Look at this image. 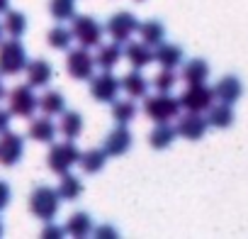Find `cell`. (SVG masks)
I'll return each instance as SVG.
<instances>
[{
	"label": "cell",
	"mask_w": 248,
	"mask_h": 239,
	"mask_svg": "<svg viewBox=\"0 0 248 239\" xmlns=\"http://www.w3.org/2000/svg\"><path fill=\"white\" fill-rule=\"evenodd\" d=\"M59 207H61V198L54 188L49 186H37L30 195V212L42 220V222H51L56 215H59Z\"/></svg>",
	"instance_id": "cell-1"
},
{
	"label": "cell",
	"mask_w": 248,
	"mask_h": 239,
	"mask_svg": "<svg viewBox=\"0 0 248 239\" xmlns=\"http://www.w3.org/2000/svg\"><path fill=\"white\" fill-rule=\"evenodd\" d=\"M180 102L178 98H173L170 93H156V95H146L144 98V112L154 122H170L180 115Z\"/></svg>",
	"instance_id": "cell-2"
},
{
	"label": "cell",
	"mask_w": 248,
	"mask_h": 239,
	"mask_svg": "<svg viewBox=\"0 0 248 239\" xmlns=\"http://www.w3.org/2000/svg\"><path fill=\"white\" fill-rule=\"evenodd\" d=\"M71 34H73V39L80 47L93 49V47H100L102 44L105 27L93 15H73L71 17Z\"/></svg>",
	"instance_id": "cell-3"
},
{
	"label": "cell",
	"mask_w": 248,
	"mask_h": 239,
	"mask_svg": "<svg viewBox=\"0 0 248 239\" xmlns=\"http://www.w3.org/2000/svg\"><path fill=\"white\" fill-rule=\"evenodd\" d=\"M27 51L20 37H10L8 42H0V76H17L27 66Z\"/></svg>",
	"instance_id": "cell-4"
},
{
	"label": "cell",
	"mask_w": 248,
	"mask_h": 239,
	"mask_svg": "<svg viewBox=\"0 0 248 239\" xmlns=\"http://www.w3.org/2000/svg\"><path fill=\"white\" fill-rule=\"evenodd\" d=\"M80 159V149L73 144V139H66V142H59L49 149V156H46V164H49V171L51 173H68Z\"/></svg>",
	"instance_id": "cell-5"
},
{
	"label": "cell",
	"mask_w": 248,
	"mask_h": 239,
	"mask_svg": "<svg viewBox=\"0 0 248 239\" xmlns=\"http://www.w3.org/2000/svg\"><path fill=\"white\" fill-rule=\"evenodd\" d=\"M8 110L13 117H32L39 107V98L34 95V88L27 83V85H15L8 95Z\"/></svg>",
	"instance_id": "cell-6"
},
{
	"label": "cell",
	"mask_w": 248,
	"mask_h": 239,
	"mask_svg": "<svg viewBox=\"0 0 248 239\" xmlns=\"http://www.w3.org/2000/svg\"><path fill=\"white\" fill-rule=\"evenodd\" d=\"M214 88L204 85V83H192L187 85V90L178 98L180 107H185L187 112H207L209 105L214 102Z\"/></svg>",
	"instance_id": "cell-7"
},
{
	"label": "cell",
	"mask_w": 248,
	"mask_h": 239,
	"mask_svg": "<svg viewBox=\"0 0 248 239\" xmlns=\"http://www.w3.org/2000/svg\"><path fill=\"white\" fill-rule=\"evenodd\" d=\"M137 30H139V17L132 15V13H124V10H122V13H114V15L107 20V25H105V32H107L114 42H119V44L129 42Z\"/></svg>",
	"instance_id": "cell-8"
},
{
	"label": "cell",
	"mask_w": 248,
	"mask_h": 239,
	"mask_svg": "<svg viewBox=\"0 0 248 239\" xmlns=\"http://www.w3.org/2000/svg\"><path fill=\"white\" fill-rule=\"evenodd\" d=\"M66 71L76 81H90V76L95 73V56L85 47L71 49L66 56Z\"/></svg>",
	"instance_id": "cell-9"
},
{
	"label": "cell",
	"mask_w": 248,
	"mask_h": 239,
	"mask_svg": "<svg viewBox=\"0 0 248 239\" xmlns=\"http://www.w3.org/2000/svg\"><path fill=\"white\" fill-rule=\"evenodd\" d=\"M122 85H119V78L109 71H102V73H93L90 76V95L100 102H114L117 95H119Z\"/></svg>",
	"instance_id": "cell-10"
},
{
	"label": "cell",
	"mask_w": 248,
	"mask_h": 239,
	"mask_svg": "<svg viewBox=\"0 0 248 239\" xmlns=\"http://www.w3.org/2000/svg\"><path fill=\"white\" fill-rule=\"evenodd\" d=\"M25 156V137L17 132H3L0 135V166H15Z\"/></svg>",
	"instance_id": "cell-11"
},
{
	"label": "cell",
	"mask_w": 248,
	"mask_h": 239,
	"mask_svg": "<svg viewBox=\"0 0 248 239\" xmlns=\"http://www.w3.org/2000/svg\"><path fill=\"white\" fill-rule=\"evenodd\" d=\"M209 125H207V117H202V112H187L178 120V125H175V132L178 137L187 139V142H197L207 135Z\"/></svg>",
	"instance_id": "cell-12"
},
{
	"label": "cell",
	"mask_w": 248,
	"mask_h": 239,
	"mask_svg": "<svg viewBox=\"0 0 248 239\" xmlns=\"http://www.w3.org/2000/svg\"><path fill=\"white\" fill-rule=\"evenodd\" d=\"M132 144H134V137H132V132L127 130V125H117V127L107 135L102 149H105L107 156H124V154L132 149Z\"/></svg>",
	"instance_id": "cell-13"
},
{
	"label": "cell",
	"mask_w": 248,
	"mask_h": 239,
	"mask_svg": "<svg viewBox=\"0 0 248 239\" xmlns=\"http://www.w3.org/2000/svg\"><path fill=\"white\" fill-rule=\"evenodd\" d=\"M183 59H185V54H183V47H178V44L161 42V44L154 47V61L161 68H175V66L183 64Z\"/></svg>",
	"instance_id": "cell-14"
},
{
	"label": "cell",
	"mask_w": 248,
	"mask_h": 239,
	"mask_svg": "<svg viewBox=\"0 0 248 239\" xmlns=\"http://www.w3.org/2000/svg\"><path fill=\"white\" fill-rule=\"evenodd\" d=\"M25 71H27V83H30L32 88H44V85H49L51 78H54V68H51V64H49L46 59L27 61Z\"/></svg>",
	"instance_id": "cell-15"
},
{
	"label": "cell",
	"mask_w": 248,
	"mask_h": 239,
	"mask_svg": "<svg viewBox=\"0 0 248 239\" xmlns=\"http://www.w3.org/2000/svg\"><path fill=\"white\" fill-rule=\"evenodd\" d=\"M241 95H243V83H241L238 76H221L214 85V98L221 100V102L233 105Z\"/></svg>",
	"instance_id": "cell-16"
},
{
	"label": "cell",
	"mask_w": 248,
	"mask_h": 239,
	"mask_svg": "<svg viewBox=\"0 0 248 239\" xmlns=\"http://www.w3.org/2000/svg\"><path fill=\"white\" fill-rule=\"evenodd\" d=\"M27 137L39 142V144H51L56 139V122L49 115L37 117V120H32L30 127H27Z\"/></svg>",
	"instance_id": "cell-17"
},
{
	"label": "cell",
	"mask_w": 248,
	"mask_h": 239,
	"mask_svg": "<svg viewBox=\"0 0 248 239\" xmlns=\"http://www.w3.org/2000/svg\"><path fill=\"white\" fill-rule=\"evenodd\" d=\"M122 54L134 68H146L154 61V49L144 42H127V47H122Z\"/></svg>",
	"instance_id": "cell-18"
},
{
	"label": "cell",
	"mask_w": 248,
	"mask_h": 239,
	"mask_svg": "<svg viewBox=\"0 0 248 239\" xmlns=\"http://www.w3.org/2000/svg\"><path fill=\"white\" fill-rule=\"evenodd\" d=\"M233 120H236V115H233V107L229 102H221L219 100V102H212L209 110H207V125L209 127L226 130V127L233 125Z\"/></svg>",
	"instance_id": "cell-19"
},
{
	"label": "cell",
	"mask_w": 248,
	"mask_h": 239,
	"mask_svg": "<svg viewBox=\"0 0 248 239\" xmlns=\"http://www.w3.org/2000/svg\"><path fill=\"white\" fill-rule=\"evenodd\" d=\"M119 85H122V90L127 93L129 98H146L149 95V81L144 78V73L139 71V68H134V71H129L124 78H119Z\"/></svg>",
	"instance_id": "cell-20"
},
{
	"label": "cell",
	"mask_w": 248,
	"mask_h": 239,
	"mask_svg": "<svg viewBox=\"0 0 248 239\" xmlns=\"http://www.w3.org/2000/svg\"><path fill=\"white\" fill-rule=\"evenodd\" d=\"M122 59H124V54H122V44H119V42L100 44V49H97V54H95V66L102 68V71H112Z\"/></svg>",
	"instance_id": "cell-21"
},
{
	"label": "cell",
	"mask_w": 248,
	"mask_h": 239,
	"mask_svg": "<svg viewBox=\"0 0 248 239\" xmlns=\"http://www.w3.org/2000/svg\"><path fill=\"white\" fill-rule=\"evenodd\" d=\"M180 76H183V81L187 85H192V83H207V78H209V64L204 59H190L183 66V73Z\"/></svg>",
	"instance_id": "cell-22"
},
{
	"label": "cell",
	"mask_w": 248,
	"mask_h": 239,
	"mask_svg": "<svg viewBox=\"0 0 248 239\" xmlns=\"http://www.w3.org/2000/svg\"><path fill=\"white\" fill-rule=\"evenodd\" d=\"M175 137H178V132H175V125H168V122H158L154 130H151V135H149V144L154 147V149H168L173 142H175Z\"/></svg>",
	"instance_id": "cell-23"
},
{
	"label": "cell",
	"mask_w": 248,
	"mask_h": 239,
	"mask_svg": "<svg viewBox=\"0 0 248 239\" xmlns=\"http://www.w3.org/2000/svg\"><path fill=\"white\" fill-rule=\"evenodd\" d=\"M59 132L66 139H76L83 132V115L76 110H63L61 112V122H59Z\"/></svg>",
	"instance_id": "cell-24"
},
{
	"label": "cell",
	"mask_w": 248,
	"mask_h": 239,
	"mask_svg": "<svg viewBox=\"0 0 248 239\" xmlns=\"http://www.w3.org/2000/svg\"><path fill=\"white\" fill-rule=\"evenodd\" d=\"M137 32L141 34V42L149 44V47H156V44H161V42L166 39V27H163L161 20H146V22H139V30H137Z\"/></svg>",
	"instance_id": "cell-25"
},
{
	"label": "cell",
	"mask_w": 248,
	"mask_h": 239,
	"mask_svg": "<svg viewBox=\"0 0 248 239\" xmlns=\"http://www.w3.org/2000/svg\"><path fill=\"white\" fill-rule=\"evenodd\" d=\"M105 161H107V154H105V149H88V152H80V159H78V164H80V169L85 171V173H100L102 169H105Z\"/></svg>",
	"instance_id": "cell-26"
},
{
	"label": "cell",
	"mask_w": 248,
	"mask_h": 239,
	"mask_svg": "<svg viewBox=\"0 0 248 239\" xmlns=\"http://www.w3.org/2000/svg\"><path fill=\"white\" fill-rule=\"evenodd\" d=\"M93 217L88 215V212H73L71 217H68V222H66V234H71V237H88L90 232H93Z\"/></svg>",
	"instance_id": "cell-27"
},
{
	"label": "cell",
	"mask_w": 248,
	"mask_h": 239,
	"mask_svg": "<svg viewBox=\"0 0 248 239\" xmlns=\"http://www.w3.org/2000/svg\"><path fill=\"white\" fill-rule=\"evenodd\" d=\"M39 110H42L44 115H49V117L61 115V112L66 110V98H63V93H59V90H46V93L39 98Z\"/></svg>",
	"instance_id": "cell-28"
},
{
	"label": "cell",
	"mask_w": 248,
	"mask_h": 239,
	"mask_svg": "<svg viewBox=\"0 0 248 239\" xmlns=\"http://www.w3.org/2000/svg\"><path fill=\"white\" fill-rule=\"evenodd\" d=\"M56 193H59L61 200H76V198H80V193H83V183H80V178L73 176V173H61V183H59Z\"/></svg>",
	"instance_id": "cell-29"
},
{
	"label": "cell",
	"mask_w": 248,
	"mask_h": 239,
	"mask_svg": "<svg viewBox=\"0 0 248 239\" xmlns=\"http://www.w3.org/2000/svg\"><path fill=\"white\" fill-rule=\"evenodd\" d=\"M3 30L10 37H22L27 32V15L20 13V10H8L5 20H3Z\"/></svg>",
	"instance_id": "cell-30"
},
{
	"label": "cell",
	"mask_w": 248,
	"mask_h": 239,
	"mask_svg": "<svg viewBox=\"0 0 248 239\" xmlns=\"http://www.w3.org/2000/svg\"><path fill=\"white\" fill-rule=\"evenodd\" d=\"M134 117H137L134 98L132 100H114V105H112V120H114L117 125H129Z\"/></svg>",
	"instance_id": "cell-31"
},
{
	"label": "cell",
	"mask_w": 248,
	"mask_h": 239,
	"mask_svg": "<svg viewBox=\"0 0 248 239\" xmlns=\"http://www.w3.org/2000/svg\"><path fill=\"white\" fill-rule=\"evenodd\" d=\"M46 42H49V47L51 49H59V51H68L71 49V42H73V34H71V30H66V27H51L49 30V34H46Z\"/></svg>",
	"instance_id": "cell-32"
},
{
	"label": "cell",
	"mask_w": 248,
	"mask_h": 239,
	"mask_svg": "<svg viewBox=\"0 0 248 239\" xmlns=\"http://www.w3.org/2000/svg\"><path fill=\"white\" fill-rule=\"evenodd\" d=\"M49 13L59 22L71 20L76 15V0H51V3H49Z\"/></svg>",
	"instance_id": "cell-33"
},
{
	"label": "cell",
	"mask_w": 248,
	"mask_h": 239,
	"mask_svg": "<svg viewBox=\"0 0 248 239\" xmlns=\"http://www.w3.org/2000/svg\"><path fill=\"white\" fill-rule=\"evenodd\" d=\"M175 83H178L175 68H161V71L154 76V81H151V85H154L158 93H170Z\"/></svg>",
	"instance_id": "cell-34"
},
{
	"label": "cell",
	"mask_w": 248,
	"mask_h": 239,
	"mask_svg": "<svg viewBox=\"0 0 248 239\" xmlns=\"http://www.w3.org/2000/svg\"><path fill=\"white\" fill-rule=\"evenodd\" d=\"M63 234H66V229L56 227L54 222H46V227L42 229V237H44V239H59V237H63Z\"/></svg>",
	"instance_id": "cell-35"
},
{
	"label": "cell",
	"mask_w": 248,
	"mask_h": 239,
	"mask_svg": "<svg viewBox=\"0 0 248 239\" xmlns=\"http://www.w3.org/2000/svg\"><path fill=\"white\" fill-rule=\"evenodd\" d=\"M10 198H13V190L5 181H0V212H3L8 205H10Z\"/></svg>",
	"instance_id": "cell-36"
},
{
	"label": "cell",
	"mask_w": 248,
	"mask_h": 239,
	"mask_svg": "<svg viewBox=\"0 0 248 239\" xmlns=\"http://www.w3.org/2000/svg\"><path fill=\"white\" fill-rule=\"evenodd\" d=\"M10 120H13L10 110H3V107H0V135L10 130Z\"/></svg>",
	"instance_id": "cell-37"
},
{
	"label": "cell",
	"mask_w": 248,
	"mask_h": 239,
	"mask_svg": "<svg viewBox=\"0 0 248 239\" xmlns=\"http://www.w3.org/2000/svg\"><path fill=\"white\" fill-rule=\"evenodd\" d=\"M95 229V237H117V229L109 227V224H100V227H93Z\"/></svg>",
	"instance_id": "cell-38"
},
{
	"label": "cell",
	"mask_w": 248,
	"mask_h": 239,
	"mask_svg": "<svg viewBox=\"0 0 248 239\" xmlns=\"http://www.w3.org/2000/svg\"><path fill=\"white\" fill-rule=\"evenodd\" d=\"M8 95V90H5V83H3V76H0V100H3Z\"/></svg>",
	"instance_id": "cell-39"
},
{
	"label": "cell",
	"mask_w": 248,
	"mask_h": 239,
	"mask_svg": "<svg viewBox=\"0 0 248 239\" xmlns=\"http://www.w3.org/2000/svg\"><path fill=\"white\" fill-rule=\"evenodd\" d=\"M10 8V0H0V13H8Z\"/></svg>",
	"instance_id": "cell-40"
},
{
	"label": "cell",
	"mask_w": 248,
	"mask_h": 239,
	"mask_svg": "<svg viewBox=\"0 0 248 239\" xmlns=\"http://www.w3.org/2000/svg\"><path fill=\"white\" fill-rule=\"evenodd\" d=\"M3 32H5V30H3V22H0V42H3Z\"/></svg>",
	"instance_id": "cell-41"
},
{
	"label": "cell",
	"mask_w": 248,
	"mask_h": 239,
	"mask_svg": "<svg viewBox=\"0 0 248 239\" xmlns=\"http://www.w3.org/2000/svg\"><path fill=\"white\" fill-rule=\"evenodd\" d=\"M0 234H3V224H0Z\"/></svg>",
	"instance_id": "cell-42"
},
{
	"label": "cell",
	"mask_w": 248,
	"mask_h": 239,
	"mask_svg": "<svg viewBox=\"0 0 248 239\" xmlns=\"http://www.w3.org/2000/svg\"><path fill=\"white\" fill-rule=\"evenodd\" d=\"M137 3H144V0H137Z\"/></svg>",
	"instance_id": "cell-43"
}]
</instances>
